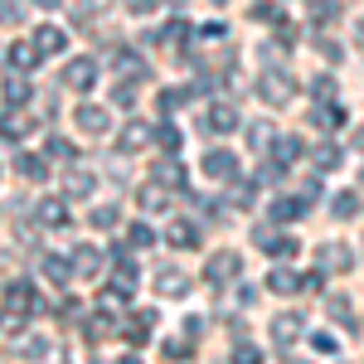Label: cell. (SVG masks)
Instances as JSON below:
<instances>
[{
  "label": "cell",
  "mask_w": 364,
  "mask_h": 364,
  "mask_svg": "<svg viewBox=\"0 0 364 364\" xmlns=\"http://www.w3.org/2000/svg\"><path fill=\"white\" fill-rule=\"evenodd\" d=\"M34 311H39L34 287H29V282H10V287H5V326H10V331H20V326H25V316H34Z\"/></svg>",
  "instance_id": "1"
},
{
  "label": "cell",
  "mask_w": 364,
  "mask_h": 364,
  "mask_svg": "<svg viewBox=\"0 0 364 364\" xmlns=\"http://www.w3.org/2000/svg\"><path fill=\"white\" fill-rule=\"evenodd\" d=\"M257 92H262L272 107H287V102L296 97V78H291V73H282V68H267V73L257 78Z\"/></svg>",
  "instance_id": "2"
},
{
  "label": "cell",
  "mask_w": 364,
  "mask_h": 364,
  "mask_svg": "<svg viewBox=\"0 0 364 364\" xmlns=\"http://www.w3.org/2000/svg\"><path fill=\"white\" fill-rule=\"evenodd\" d=\"M136 282H141L136 262H132L127 252L117 248V252H112V287H107V296H117V301H127V296L136 291Z\"/></svg>",
  "instance_id": "3"
},
{
  "label": "cell",
  "mask_w": 364,
  "mask_h": 364,
  "mask_svg": "<svg viewBox=\"0 0 364 364\" xmlns=\"http://www.w3.org/2000/svg\"><path fill=\"white\" fill-rule=\"evenodd\" d=\"M63 83L73 87V92H87V87L97 83V63H92V58H73V63L63 68Z\"/></svg>",
  "instance_id": "4"
},
{
  "label": "cell",
  "mask_w": 364,
  "mask_h": 364,
  "mask_svg": "<svg viewBox=\"0 0 364 364\" xmlns=\"http://www.w3.org/2000/svg\"><path fill=\"white\" fill-rule=\"evenodd\" d=\"M34 49H39V54H63V49H68V29L39 25V29H34Z\"/></svg>",
  "instance_id": "5"
},
{
  "label": "cell",
  "mask_w": 364,
  "mask_h": 364,
  "mask_svg": "<svg viewBox=\"0 0 364 364\" xmlns=\"http://www.w3.org/2000/svg\"><path fill=\"white\" fill-rule=\"evenodd\" d=\"M238 267H243V262H238L233 252H219V257H209V267H204V277L214 282V287H224V282H233V277H238Z\"/></svg>",
  "instance_id": "6"
},
{
  "label": "cell",
  "mask_w": 364,
  "mask_h": 364,
  "mask_svg": "<svg viewBox=\"0 0 364 364\" xmlns=\"http://www.w3.org/2000/svg\"><path fill=\"white\" fill-rule=\"evenodd\" d=\"M78 127H83L87 136H107V132H112V117L102 112V107H92V102H83V107H78Z\"/></svg>",
  "instance_id": "7"
},
{
  "label": "cell",
  "mask_w": 364,
  "mask_h": 364,
  "mask_svg": "<svg viewBox=\"0 0 364 364\" xmlns=\"http://www.w3.org/2000/svg\"><path fill=\"white\" fill-rule=\"evenodd\" d=\"M146 331H156V311H136L122 321V340H132V345H146Z\"/></svg>",
  "instance_id": "8"
},
{
  "label": "cell",
  "mask_w": 364,
  "mask_h": 364,
  "mask_svg": "<svg viewBox=\"0 0 364 364\" xmlns=\"http://www.w3.org/2000/svg\"><path fill=\"white\" fill-rule=\"evenodd\" d=\"M267 151H272V166L287 170V166H296V161H301V151H306V146H301L296 136H277L272 146H267Z\"/></svg>",
  "instance_id": "9"
},
{
  "label": "cell",
  "mask_w": 364,
  "mask_h": 364,
  "mask_svg": "<svg viewBox=\"0 0 364 364\" xmlns=\"http://www.w3.org/2000/svg\"><path fill=\"white\" fill-rule=\"evenodd\" d=\"M301 331H306V316H301V311H287V316H277V321H272V336H277V345H291Z\"/></svg>",
  "instance_id": "10"
},
{
  "label": "cell",
  "mask_w": 364,
  "mask_h": 364,
  "mask_svg": "<svg viewBox=\"0 0 364 364\" xmlns=\"http://www.w3.org/2000/svg\"><path fill=\"white\" fill-rule=\"evenodd\" d=\"M204 175H214V180H238V161H233L228 151H209V156H204Z\"/></svg>",
  "instance_id": "11"
},
{
  "label": "cell",
  "mask_w": 364,
  "mask_h": 364,
  "mask_svg": "<svg viewBox=\"0 0 364 364\" xmlns=\"http://www.w3.org/2000/svg\"><path fill=\"white\" fill-rule=\"evenodd\" d=\"M136 204H141V209H146V214H161V209H166V204H170L166 185H156V180H151V185H141V190H136Z\"/></svg>",
  "instance_id": "12"
},
{
  "label": "cell",
  "mask_w": 364,
  "mask_h": 364,
  "mask_svg": "<svg viewBox=\"0 0 364 364\" xmlns=\"http://www.w3.org/2000/svg\"><path fill=\"white\" fill-rule=\"evenodd\" d=\"M151 180H156V185H166V190H180V185H185V166H180V161H156Z\"/></svg>",
  "instance_id": "13"
},
{
  "label": "cell",
  "mask_w": 364,
  "mask_h": 364,
  "mask_svg": "<svg viewBox=\"0 0 364 364\" xmlns=\"http://www.w3.org/2000/svg\"><path fill=\"white\" fill-rule=\"evenodd\" d=\"M34 214H39V224H44V228H63V224H68V204H63V199H44Z\"/></svg>",
  "instance_id": "14"
},
{
  "label": "cell",
  "mask_w": 364,
  "mask_h": 364,
  "mask_svg": "<svg viewBox=\"0 0 364 364\" xmlns=\"http://www.w3.org/2000/svg\"><path fill=\"white\" fill-rule=\"evenodd\" d=\"M204 127L224 136V132H233V127H238V112H233L228 102H219V107H209V117H204Z\"/></svg>",
  "instance_id": "15"
},
{
  "label": "cell",
  "mask_w": 364,
  "mask_h": 364,
  "mask_svg": "<svg viewBox=\"0 0 364 364\" xmlns=\"http://www.w3.org/2000/svg\"><path fill=\"white\" fill-rule=\"evenodd\" d=\"M156 291H161V296H185V291H190V277L175 272V267H166V272L156 277Z\"/></svg>",
  "instance_id": "16"
},
{
  "label": "cell",
  "mask_w": 364,
  "mask_h": 364,
  "mask_svg": "<svg viewBox=\"0 0 364 364\" xmlns=\"http://www.w3.org/2000/svg\"><path fill=\"white\" fill-rule=\"evenodd\" d=\"M44 277L54 282V287H68V277H73V262H63L58 252H44Z\"/></svg>",
  "instance_id": "17"
},
{
  "label": "cell",
  "mask_w": 364,
  "mask_h": 364,
  "mask_svg": "<svg viewBox=\"0 0 364 364\" xmlns=\"http://www.w3.org/2000/svg\"><path fill=\"white\" fill-rule=\"evenodd\" d=\"M34 63H39V49L34 44H10V68L15 73H29Z\"/></svg>",
  "instance_id": "18"
},
{
  "label": "cell",
  "mask_w": 364,
  "mask_h": 364,
  "mask_svg": "<svg viewBox=\"0 0 364 364\" xmlns=\"http://www.w3.org/2000/svg\"><path fill=\"white\" fill-rule=\"evenodd\" d=\"M301 214H306V199H277V204H272V219H277V224H291V219H301Z\"/></svg>",
  "instance_id": "19"
},
{
  "label": "cell",
  "mask_w": 364,
  "mask_h": 364,
  "mask_svg": "<svg viewBox=\"0 0 364 364\" xmlns=\"http://www.w3.org/2000/svg\"><path fill=\"white\" fill-rule=\"evenodd\" d=\"M151 39H161V44H180V39H190V20H185V15H175V20H170L161 34H151Z\"/></svg>",
  "instance_id": "20"
},
{
  "label": "cell",
  "mask_w": 364,
  "mask_h": 364,
  "mask_svg": "<svg viewBox=\"0 0 364 364\" xmlns=\"http://www.w3.org/2000/svg\"><path fill=\"white\" fill-rule=\"evenodd\" d=\"M25 132H29V117H25V112H5V117H0V136L20 141Z\"/></svg>",
  "instance_id": "21"
},
{
  "label": "cell",
  "mask_w": 364,
  "mask_h": 364,
  "mask_svg": "<svg viewBox=\"0 0 364 364\" xmlns=\"http://www.w3.org/2000/svg\"><path fill=\"white\" fill-rule=\"evenodd\" d=\"M146 141H151V127H146V122H132V127L122 132V151H141Z\"/></svg>",
  "instance_id": "22"
},
{
  "label": "cell",
  "mask_w": 364,
  "mask_h": 364,
  "mask_svg": "<svg viewBox=\"0 0 364 364\" xmlns=\"http://www.w3.org/2000/svg\"><path fill=\"white\" fill-rule=\"evenodd\" d=\"M170 243H175V248H195V243H199V228L175 219V224H170Z\"/></svg>",
  "instance_id": "23"
},
{
  "label": "cell",
  "mask_w": 364,
  "mask_h": 364,
  "mask_svg": "<svg viewBox=\"0 0 364 364\" xmlns=\"http://www.w3.org/2000/svg\"><path fill=\"white\" fill-rule=\"evenodd\" d=\"M272 136H277V132H272V122H252V127H248V146H252V151H267Z\"/></svg>",
  "instance_id": "24"
},
{
  "label": "cell",
  "mask_w": 364,
  "mask_h": 364,
  "mask_svg": "<svg viewBox=\"0 0 364 364\" xmlns=\"http://www.w3.org/2000/svg\"><path fill=\"white\" fill-rule=\"evenodd\" d=\"M311 20H316V25H336L340 5H336V0H311Z\"/></svg>",
  "instance_id": "25"
},
{
  "label": "cell",
  "mask_w": 364,
  "mask_h": 364,
  "mask_svg": "<svg viewBox=\"0 0 364 364\" xmlns=\"http://www.w3.org/2000/svg\"><path fill=\"white\" fill-rule=\"evenodd\" d=\"M5 102H10V107H25V102H29V83L20 78V73L5 83Z\"/></svg>",
  "instance_id": "26"
},
{
  "label": "cell",
  "mask_w": 364,
  "mask_h": 364,
  "mask_svg": "<svg viewBox=\"0 0 364 364\" xmlns=\"http://www.w3.org/2000/svg\"><path fill=\"white\" fill-rule=\"evenodd\" d=\"M73 272H78V277H92V272H97V248H78L73 252Z\"/></svg>",
  "instance_id": "27"
},
{
  "label": "cell",
  "mask_w": 364,
  "mask_h": 364,
  "mask_svg": "<svg viewBox=\"0 0 364 364\" xmlns=\"http://www.w3.org/2000/svg\"><path fill=\"white\" fill-rule=\"evenodd\" d=\"M267 287H272V291H282V296H287V291H296V287H301V277H296V272H287V267H277V272H272V277H267Z\"/></svg>",
  "instance_id": "28"
},
{
  "label": "cell",
  "mask_w": 364,
  "mask_h": 364,
  "mask_svg": "<svg viewBox=\"0 0 364 364\" xmlns=\"http://www.w3.org/2000/svg\"><path fill=\"white\" fill-rule=\"evenodd\" d=\"M112 331H117L112 316H92V321L83 326V336H87V340H102V336H112Z\"/></svg>",
  "instance_id": "29"
},
{
  "label": "cell",
  "mask_w": 364,
  "mask_h": 364,
  "mask_svg": "<svg viewBox=\"0 0 364 364\" xmlns=\"http://www.w3.org/2000/svg\"><path fill=\"white\" fill-rule=\"evenodd\" d=\"M15 170H20V175H29V180H44V161H39V156H25V151L15 156Z\"/></svg>",
  "instance_id": "30"
},
{
  "label": "cell",
  "mask_w": 364,
  "mask_h": 364,
  "mask_svg": "<svg viewBox=\"0 0 364 364\" xmlns=\"http://www.w3.org/2000/svg\"><path fill=\"white\" fill-rule=\"evenodd\" d=\"M321 267H336V272H345V267H350V248H336V243H331V248L321 252Z\"/></svg>",
  "instance_id": "31"
},
{
  "label": "cell",
  "mask_w": 364,
  "mask_h": 364,
  "mask_svg": "<svg viewBox=\"0 0 364 364\" xmlns=\"http://www.w3.org/2000/svg\"><path fill=\"white\" fill-rule=\"evenodd\" d=\"M311 117H316L321 127H331V132H336V127H345V112H340V107H331V102H321Z\"/></svg>",
  "instance_id": "32"
},
{
  "label": "cell",
  "mask_w": 364,
  "mask_h": 364,
  "mask_svg": "<svg viewBox=\"0 0 364 364\" xmlns=\"http://www.w3.org/2000/svg\"><path fill=\"white\" fill-rule=\"evenodd\" d=\"M44 156H49V161H73L78 151H73V146H68L63 136H49V146H44Z\"/></svg>",
  "instance_id": "33"
},
{
  "label": "cell",
  "mask_w": 364,
  "mask_h": 364,
  "mask_svg": "<svg viewBox=\"0 0 364 364\" xmlns=\"http://www.w3.org/2000/svg\"><path fill=\"white\" fill-rule=\"evenodd\" d=\"M355 209H360V199L350 195V190H340V195L331 199V214H340V219H350V214H355Z\"/></svg>",
  "instance_id": "34"
},
{
  "label": "cell",
  "mask_w": 364,
  "mask_h": 364,
  "mask_svg": "<svg viewBox=\"0 0 364 364\" xmlns=\"http://www.w3.org/2000/svg\"><path fill=\"white\" fill-rule=\"evenodd\" d=\"M68 195H92V175H87V170H73V175H68Z\"/></svg>",
  "instance_id": "35"
},
{
  "label": "cell",
  "mask_w": 364,
  "mask_h": 364,
  "mask_svg": "<svg viewBox=\"0 0 364 364\" xmlns=\"http://www.w3.org/2000/svg\"><path fill=\"white\" fill-rule=\"evenodd\" d=\"M117 68H122L127 78H146V63H141L136 54H117Z\"/></svg>",
  "instance_id": "36"
},
{
  "label": "cell",
  "mask_w": 364,
  "mask_h": 364,
  "mask_svg": "<svg viewBox=\"0 0 364 364\" xmlns=\"http://www.w3.org/2000/svg\"><path fill=\"white\" fill-rule=\"evenodd\" d=\"M175 107H185V87H166V92H161V112H175Z\"/></svg>",
  "instance_id": "37"
},
{
  "label": "cell",
  "mask_w": 364,
  "mask_h": 364,
  "mask_svg": "<svg viewBox=\"0 0 364 364\" xmlns=\"http://www.w3.org/2000/svg\"><path fill=\"white\" fill-rule=\"evenodd\" d=\"M316 166H321V170H336L340 166V146H316Z\"/></svg>",
  "instance_id": "38"
},
{
  "label": "cell",
  "mask_w": 364,
  "mask_h": 364,
  "mask_svg": "<svg viewBox=\"0 0 364 364\" xmlns=\"http://www.w3.org/2000/svg\"><path fill=\"white\" fill-rule=\"evenodd\" d=\"M87 224H92V228H112V224H117V209H112V204H97Z\"/></svg>",
  "instance_id": "39"
},
{
  "label": "cell",
  "mask_w": 364,
  "mask_h": 364,
  "mask_svg": "<svg viewBox=\"0 0 364 364\" xmlns=\"http://www.w3.org/2000/svg\"><path fill=\"white\" fill-rule=\"evenodd\" d=\"M252 20H272V25H282V10L272 5V0H257V5H252Z\"/></svg>",
  "instance_id": "40"
},
{
  "label": "cell",
  "mask_w": 364,
  "mask_h": 364,
  "mask_svg": "<svg viewBox=\"0 0 364 364\" xmlns=\"http://www.w3.org/2000/svg\"><path fill=\"white\" fill-rule=\"evenodd\" d=\"M127 238H132V248H151V243H156V233H151L146 224H132V233H127Z\"/></svg>",
  "instance_id": "41"
},
{
  "label": "cell",
  "mask_w": 364,
  "mask_h": 364,
  "mask_svg": "<svg viewBox=\"0 0 364 364\" xmlns=\"http://www.w3.org/2000/svg\"><path fill=\"white\" fill-rule=\"evenodd\" d=\"M190 340H166V360H190Z\"/></svg>",
  "instance_id": "42"
},
{
  "label": "cell",
  "mask_w": 364,
  "mask_h": 364,
  "mask_svg": "<svg viewBox=\"0 0 364 364\" xmlns=\"http://www.w3.org/2000/svg\"><path fill=\"white\" fill-rule=\"evenodd\" d=\"M156 141H161V151H180V132H175V127H161Z\"/></svg>",
  "instance_id": "43"
},
{
  "label": "cell",
  "mask_w": 364,
  "mask_h": 364,
  "mask_svg": "<svg viewBox=\"0 0 364 364\" xmlns=\"http://www.w3.org/2000/svg\"><path fill=\"white\" fill-rule=\"evenodd\" d=\"M233 364H262V350H257V345H238Z\"/></svg>",
  "instance_id": "44"
},
{
  "label": "cell",
  "mask_w": 364,
  "mask_h": 364,
  "mask_svg": "<svg viewBox=\"0 0 364 364\" xmlns=\"http://www.w3.org/2000/svg\"><path fill=\"white\" fill-rule=\"evenodd\" d=\"M311 92H316L321 102H331V92H336V83H331V73H321V78L311 83Z\"/></svg>",
  "instance_id": "45"
},
{
  "label": "cell",
  "mask_w": 364,
  "mask_h": 364,
  "mask_svg": "<svg viewBox=\"0 0 364 364\" xmlns=\"http://www.w3.org/2000/svg\"><path fill=\"white\" fill-rule=\"evenodd\" d=\"M117 107H136V83H122V87H117Z\"/></svg>",
  "instance_id": "46"
},
{
  "label": "cell",
  "mask_w": 364,
  "mask_h": 364,
  "mask_svg": "<svg viewBox=\"0 0 364 364\" xmlns=\"http://www.w3.org/2000/svg\"><path fill=\"white\" fill-rule=\"evenodd\" d=\"M331 316H336V321H345V326H350V301H345V296H331Z\"/></svg>",
  "instance_id": "47"
},
{
  "label": "cell",
  "mask_w": 364,
  "mask_h": 364,
  "mask_svg": "<svg viewBox=\"0 0 364 364\" xmlns=\"http://www.w3.org/2000/svg\"><path fill=\"white\" fill-rule=\"evenodd\" d=\"M25 355H29V360H44V355H49V340H29Z\"/></svg>",
  "instance_id": "48"
},
{
  "label": "cell",
  "mask_w": 364,
  "mask_h": 364,
  "mask_svg": "<svg viewBox=\"0 0 364 364\" xmlns=\"http://www.w3.org/2000/svg\"><path fill=\"white\" fill-rule=\"evenodd\" d=\"M311 345H316L321 355H331V350H336V336H316V340H311Z\"/></svg>",
  "instance_id": "49"
},
{
  "label": "cell",
  "mask_w": 364,
  "mask_h": 364,
  "mask_svg": "<svg viewBox=\"0 0 364 364\" xmlns=\"http://www.w3.org/2000/svg\"><path fill=\"white\" fill-rule=\"evenodd\" d=\"M199 34H204V39H224V34H228V25H204Z\"/></svg>",
  "instance_id": "50"
},
{
  "label": "cell",
  "mask_w": 364,
  "mask_h": 364,
  "mask_svg": "<svg viewBox=\"0 0 364 364\" xmlns=\"http://www.w3.org/2000/svg\"><path fill=\"white\" fill-rule=\"evenodd\" d=\"M127 5H132L136 15H146V10H156V0H127Z\"/></svg>",
  "instance_id": "51"
},
{
  "label": "cell",
  "mask_w": 364,
  "mask_h": 364,
  "mask_svg": "<svg viewBox=\"0 0 364 364\" xmlns=\"http://www.w3.org/2000/svg\"><path fill=\"white\" fill-rule=\"evenodd\" d=\"M355 146H360V151H364V127H360V132H355Z\"/></svg>",
  "instance_id": "52"
},
{
  "label": "cell",
  "mask_w": 364,
  "mask_h": 364,
  "mask_svg": "<svg viewBox=\"0 0 364 364\" xmlns=\"http://www.w3.org/2000/svg\"><path fill=\"white\" fill-rule=\"evenodd\" d=\"M122 364H141V360H136V355H127V360H122Z\"/></svg>",
  "instance_id": "53"
},
{
  "label": "cell",
  "mask_w": 364,
  "mask_h": 364,
  "mask_svg": "<svg viewBox=\"0 0 364 364\" xmlns=\"http://www.w3.org/2000/svg\"><path fill=\"white\" fill-rule=\"evenodd\" d=\"M34 5H58V0H34Z\"/></svg>",
  "instance_id": "54"
},
{
  "label": "cell",
  "mask_w": 364,
  "mask_h": 364,
  "mask_svg": "<svg viewBox=\"0 0 364 364\" xmlns=\"http://www.w3.org/2000/svg\"><path fill=\"white\" fill-rule=\"evenodd\" d=\"M219 5H224V0H219Z\"/></svg>",
  "instance_id": "55"
}]
</instances>
